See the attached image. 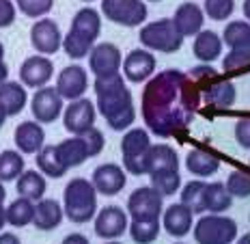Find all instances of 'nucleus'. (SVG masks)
I'll use <instances>...</instances> for the list:
<instances>
[{
  "instance_id": "1",
  "label": "nucleus",
  "mask_w": 250,
  "mask_h": 244,
  "mask_svg": "<svg viewBox=\"0 0 250 244\" xmlns=\"http://www.w3.org/2000/svg\"><path fill=\"white\" fill-rule=\"evenodd\" d=\"M201 104V89L188 71L164 69L147 80L140 100V112L149 134L170 138L192 123Z\"/></svg>"
},
{
  "instance_id": "2",
  "label": "nucleus",
  "mask_w": 250,
  "mask_h": 244,
  "mask_svg": "<svg viewBox=\"0 0 250 244\" xmlns=\"http://www.w3.org/2000/svg\"><path fill=\"white\" fill-rule=\"evenodd\" d=\"M95 91V108L114 132H125L136 121L134 95L127 89V82L121 74L102 76L93 82Z\"/></svg>"
},
{
  "instance_id": "3",
  "label": "nucleus",
  "mask_w": 250,
  "mask_h": 244,
  "mask_svg": "<svg viewBox=\"0 0 250 244\" xmlns=\"http://www.w3.org/2000/svg\"><path fill=\"white\" fill-rule=\"evenodd\" d=\"M102 35V13L93 7H82L76 11L67 35H62V48L65 54L74 61L86 59L93 45Z\"/></svg>"
},
{
  "instance_id": "4",
  "label": "nucleus",
  "mask_w": 250,
  "mask_h": 244,
  "mask_svg": "<svg viewBox=\"0 0 250 244\" xmlns=\"http://www.w3.org/2000/svg\"><path fill=\"white\" fill-rule=\"evenodd\" d=\"M62 212L65 219H69L76 225H84L93 221L97 214V190L93 188L91 179L74 177L62 190Z\"/></svg>"
},
{
  "instance_id": "5",
  "label": "nucleus",
  "mask_w": 250,
  "mask_h": 244,
  "mask_svg": "<svg viewBox=\"0 0 250 244\" xmlns=\"http://www.w3.org/2000/svg\"><path fill=\"white\" fill-rule=\"evenodd\" d=\"M138 41L145 50L162 52V54H175V52H179L181 45H184V37L177 33L170 18L145 22L138 30Z\"/></svg>"
},
{
  "instance_id": "6",
  "label": "nucleus",
  "mask_w": 250,
  "mask_h": 244,
  "mask_svg": "<svg viewBox=\"0 0 250 244\" xmlns=\"http://www.w3.org/2000/svg\"><path fill=\"white\" fill-rule=\"evenodd\" d=\"M237 222L225 214H203L192 227L196 244H233L237 240Z\"/></svg>"
},
{
  "instance_id": "7",
  "label": "nucleus",
  "mask_w": 250,
  "mask_h": 244,
  "mask_svg": "<svg viewBox=\"0 0 250 244\" xmlns=\"http://www.w3.org/2000/svg\"><path fill=\"white\" fill-rule=\"evenodd\" d=\"M151 134L147 128H129L125 130L121 138V158H123V171L129 175H145V158L151 147Z\"/></svg>"
},
{
  "instance_id": "8",
  "label": "nucleus",
  "mask_w": 250,
  "mask_h": 244,
  "mask_svg": "<svg viewBox=\"0 0 250 244\" xmlns=\"http://www.w3.org/2000/svg\"><path fill=\"white\" fill-rule=\"evenodd\" d=\"M100 13L123 28H138L149 15L145 0H102Z\"/></svg>"
},
{
  "instance_id": "9",
  "label": "nucleus",
  "mask_w": 250,
  "mask_h": 244,
  "mask_svg": "<svg viewBox=\"0 0 250 244\" xmlns=\"http://www.w3.org/2000/svg\"><path fill=\"white\" fill-rule=\"evenodd\" d=\"M127 216L129 221L138 222H153L162 219L164 212V197L153 190L151 186H140L127 197Z\"/></svg>"
},
{
  "instance_id": "10",
  "label": "nucleus",
  "mask_w": 250,
  "mask_h": 244,
  "mask_svg": "<svg viewBox=\"0 0 250 244\" xmlns=\"http://www.w3.org/2000/svg\"><path fill=\"white\" fill-rule=\"evenodd\" d=\"M61 117H62V128H65L71 136H84L88 130L95 128L97 108L91 100L80 97V100L65 104Z\"/></svg>"
},
{
  "instance_id": "11",
  "label": "nucleus",
  "mask_w": 250,
  "mask_h": 244,
  "mask_svg": "<svg viewBox=\"0 0 250 244\" xmlns=\"http://www.w3.org/2000/svg\"><path fill=\"white\" fill-rule=\"evenodd\" d=\"M129 216L121 205H106L102 210H97L95 219H93V229L95 236L102 240H119L121 236L127 233Z\"/></svg>"
},
{
  "instance_id": "12",
  "label": "nucleus",
  "mask_w": 250,
  "mask_h": 244,
  "mask_svg": "<svg viewBox=\"0 0 250 244\" xmlns=\"http://www.w3.org/2000/svg\"><path fill=\"white\" fill-rule=\"evenodd\" d=\"M62 108H65V100L50 85L37 89L35 95L30 97V112H33L35 121L41 123V126L59 121V117L62 115Z\"/></svg>"
},
{
  "instance_id": "13",
  "label": "nucleus",
  "mask_w": 250,
  "mask_h": 244,
  "mask_svg": "<svg viewBox=\"0 0 250 244\" xmlns=\"http://www.w3.org/2000/svg\"><path fill=\"white\" fill-rule=\"evenodd\" d=\"M155 67H158L155 54H151L145 48H136V50L127 52V56H123L121 76L125 78V82L140 85V82H147L155 74Z\"/></svg>"
},
{
  "instance_id": "14",
  "label": "nucleus",
  "mask_w": 250,
  "mask_h": 244,
  "mask_svg": "<svg viewBox=\"0 0 250 244\" xmlns=\"http://www.w3.org/2000/svg\"><path fill=\"white\" fill-rule=\"evenodd\" d=\"M121 63H123L121 50H119V45L110 44V41L95 44L93 50L88 52V69L93 71L95 78L121 74Z\"/></svg>"
},
{
  "instance_id": "15",
  "label": "nucleus",
  "mask_w": 250,
  "mask_h": 244,
  "mask_svg": "<svg viewBox=\"0 0 250 244\" xmlns=\"http://www.w3.org/2000/svg\"><path fill=\"white\" fill-rule=\"evenodd\" d=\"M30 45L37 54L50 56L62 48V33L59 24L50 18H41L30 26Z\"/></svg>"
},
{
  "instance_id": "16",
  "label": "nucleus",
  "mask_w": 250,
  "mask_h": 244,
  "mask_svg": "<svg viewBox=\"0 0 250 244\" xmlns=\"http://www.w3.org/2000/svg\"><path fill=\"white\" fill-rule=\"evenodd\" d=\"M52 76H54V63L50 56L43 54H33L22 61L20 65V82L26 89H41L48 87Z\"/></svg>"
},
{
  "instance_id": "17",
  "label": "nucleus",
  "mask_w": 250,
  "mask_h": 244,
  "mask_svg": "<svg viewBox=\"0 0 250 244\" xmlns=\"http://www.w3.org/2000/svg\"><path fill=\"white\" fill-rule=\"evenodd\" d=\"M54 89L65 102L80 100L88 91V71L82 65H67L56 78Z\"/></svg>"
},
{
  "instance_id": "18",
  "label": "nucleus",
  "mask_w": 250,
  "mask_h": 244,
  "mask_svg": "<svg viewBox=\"0 0 250 244\" xmlns=\"http://www.w3.org/2000/svg\"><path fill=\"white\" fill-rule=\"evenodd\" d=\"M91 184H93V188L97 190V195L114 197L125 188V184H127V173L123 171L121 164L104 162L93 171Z\"/></svg>"
},
{
  "instance_id": "19",
  "label": "nucleus",
  "mask_w": 250,
  "mask_h": 244,
  "mask_svg": "<svg viewBox=\"0 0 250 244\" xmlns=\"http://www.w3.org/2000/svg\"><path fill=\"white\" fill-rule=\"evenodd\" d=\"M160 221H162L160 225L164 227V231L173 238H186L188 233H192V227H194V214H192L190 207L184 205L181 201L164 207Z\"/></svg>"
},
{
  "instance_id": "20",
  "label": "nucleus",
  "mask_w": 250,
  "mask_h": 244,
  "mask_svg": "<svg viewBox=\"0 0 250 244\" xmlns=\"http://www.w3.org/2000/svg\"><path fill=\"white\" fill-rule=\"evenodd\" d=\"M13 141L15 147L22 155H35L41 152V147L45 145V130L41 123L33 121H22L18 123L13 132Z\"/></svg>"
},
{
  "instance_id": "21",
  "label": "nucleus",
  "mask_w": 250,
  "mask_h": 244,
  "mask_svg": "<svg viewBox=\"0 0 250 244\" xmlns=\"http://www.w3.org/2000/svg\"><path fill=\"white\" fill-rule=\"evenodd\" d=\"M173 24L177 28V33L181 37H194L203 30V24H205V13L196 2H181L179 7L175 9Z\"/></svg>"
},
{
  "instance_id": "22",
  "label": "nucleus",
  "mask_w": 250,
  "mask_h": 244,
  "mask_svg": "<svg viewBox=\"0 0 250 244\" xmlns=\"http://www.w3.org/2000/svg\"><path fill=\"white\" fill-rule=\"evenodd\" d=\"M201 93H205V102L216 108H231L237 97L235 85L227 76H220V74H216L207 85H203Z\"/></svg>"
},
{
  "instance_id": "23",
  "label": "nucleus",
  "mask_w": 250,
  "mask_h": 244,
  "mask_svg": "<svg viewBox=\"0 0 250 244\" xmlns=\"http://www.w3.org/2000/svg\"><path fill=\"white\" fill-rule=\"evenodd\" d=\"M158 171H179V155L173 145L155 143L149 147L147 158H145V175L158 173Z\"/></svg>"
},
{
  "instance_id": "24",
  "label": "nucleus",
  "mask_w": 250,
  "mask_h": 244,
  "mask_svg": "<svg viewBox=\"0 0 250 244\" xmlns=\"http://www.w3.org/2000/svg\"><path fill=\"white\" fill-rule=\"evenodd\" d=\"M186 169L190 171L192 175H196V179H207L218 173V169H220V158L213 152H209V149H203V147L190 149L186 155Z\"/></svg>"
},
{
  "instance_id": "25",
  "label": "nucleus",
  "mask_w": 250,
  "mask_h": 244,
  "mask_svg": "<svg viewBox=\"0 0 250 244\" xmlns=\"http://www.w3.org/2000/svg\"><path fill=\"white\" fill-rule=\"evenodd\" d=\"M65 212L62 205L56 199H41L35 203V214H33V225L39 231H54L56 227H61Z\"/></svg>"
},
{
  "instance_id": "26",
  "label": "nucleus",
  "mask_w": 250,
  "mask_h": 244,
  "mask_svg": "<svg viewBox=\"0 0 250 244\" xmlns=\"http://www.w3.org/2000/svg\"><path fill=\"white\" fill-rule=\"evenodd\" d=\"M28 104V91L22 82L7 80L0 85V106L7 117H18Z\"/></svg>"
},
{
  "instance_id": "27",
  "label": "nucleus",
  "mask_w": 250,
  "mask_h": 244,
  "mask_svg": "<svg viewBox=\"0 0 250 244\" xmlns=\"http://www.w3.org/2000/svg\"><path fill=\"white\" fill-rule=\"evenodd\" d=\"M56 147V154H59L61 162L65 164V169H76V167H82L91 155H88V147H86V141L84 136H69L65 141H61Z\"/></svg>"
},
{
  "instance_id": "28",
  "label": "nucleus",
  "mask_w": 250,
  "mask_h": 244,
  "mask_svg": "<svg viewBox=\"0 0 250 244\" xmlns=\"http://www.w3.org/2000/svg\"><path fill=\"white\" fill-rule=\"evenodd\" d=\"M222 37L213 30H201L199 35H194V44H192V52L201 63L209 65L213 61L220 59L222 54Z\"/></svg>"
},
{
  "instance_id": "29",
  "label": "nucleus",
  "mask_w": 250,
  "mask_h": 244,
  "mask_svg": "<svg viewBox=\"0 0 250 244\" xmlns=\"http://www.w3.org/2000/svg\"><path fill=\"white\" fill-rule=\"evenodd\" d=\"M233 197L229 195L225 181H207L205 190H203V207L205 214H225L231 210Z\"/></svg>"
},
{
  "instance_id": "30",
  "label": "nucleus",
  "mask_w": 250,
  "mask_h": 244,
  "mask_svg": "<svg viewBox=\"0 0 250 244\" xmlns=\"http://www.w3.org/2000/svg\"><path fill=\"white\" fill-rule=\"evenodd\" d=\"M15 188H18V197H24V199L37 203L45 197V190H48V179L35 169H24V173L15 179Z\"/></svg>"
},
{
  "instance_id": "31",
  "label": "nucleus",
  "mask_w": 250,
  "mask_h": 244,
  "mask_svg": "<svg viewBox=\"0 0 250 244\" xmlns=\"http://www.w3.org/2000/svg\"><path fill=\"white\" fill-rule=\"evenodd\" d=\"M222 44L229 45L231 52H250V22L233 20L222 30Z\"/></svg>"
},
{
  "instance_id": "32",
  "label": "nucleus",
  "mask_w": 250,
  "mask_h": 244,
  "mask_svg": "<svg viewBox=\"0 0 250 244\" xmlns=\"http://www.w3.org/2000/svg\"><path fill=\"white\" fill-rule=\"evenodd\" d=\"M35 160H37V171L43 175V177L61 179L62 175H67V169H65V164L61 162L54 145H43L41 152L35 154Z\"/></svg>"
},
{
  "instance_id": "33",
  "label": "nucleus",
  "mask_w": 250,
  "mask_h": 244,
  "mask_svg": "<svg viewBox=\"0 0 250 244\" xmlns=\"http://www.w3.org/2000/svg\"><path fill=\"white\" fill-rule=\"evenodd\" d=\"M33 214H35V203L24 197H18L11 203L4 207V216H7V225L11 227H28L33 225Z\"/></svg>"
},
{
  "instance_id": "34",
  "label": "nucleus",
  "mask_w": 250,
  "mask_h": 244,
  "mask_svg": "<svg viewBox=\"0 0 250 244\" xmlns=\"http://www.w3.org/2000/svg\"><path fill=\"white\" fill-rule=\"evenodd\" d=\"M24 169H26L24 155L18 149H4V152H0V181L2 184L15 181L24 173Z\"/></svg>"
},
{
  "instance_id": "35",
  "label": "nucleus",
  "mask_w": 250,
  "mask_h": 244,
  "mask_svg": "<svg viewBox=\"0 0 250 244\" xmlns=\"http://www.w3.org/2000/svg\"><path fill=\"white\" fill-rule=\"evenodd\" d=\"M151 181V188L158 190L162 197H173L179 193L181 188V175L179 171H158V173H151L149 175Z\"/></svg>"
},
{
  "instance_id": "36",
  "label": "nucleus",
  "mask_w": 250,
  "mask_h": 244,
  "mask_svg": "<svg viewBox=\"0 0 250 244\" xmlns=\"http://www.w3.org/2000/svg\"><path fill=\"white\" fill-rule=\"evenodd\" d=\"M205 179H192L184 184L181 188V203L188 205L192 210V214H205V207H203V190H205Z\"/></svg>"
},
{
  "instance_id": "37",
  "label": "nucleus",
  "mask_w": 250,
  "mask_h": 244,
  "mask_svg": "<svg viewBox=\"0 0 250 244\" xmlns=\"http://www.w3.org/2000/svg\"><path fill=\"white\" fill-rule=\"evenodd\" d=\"M160 231H162V225L160 221L153 222H138V221H129L127 225V233L136 244H151L158 240Z\"/></svg>"
},
{
  "instance_id": "38",
  "label": "nucleus",
  "mask_w": 250,
  "mask_h": 244,
  "mask_svg": "<svg viewBox=\"0 0 250 244\" xmlns=\"http://www.w3.org/2000/svg\"><path fill=\"white\" fill-rule=\"evenodd\" d=\"M13 2H15V9L30 20L45 18L54 9V0H13Z\"/></svg>"
},
{
  "instance_id": "39",
  "label": "nucleus",
  "mask_w": 250,
  "mask_h": 244,
  "mask_svg": "<svg viewBox=\"0 0 250 244\" xmlns=\"http://www.w3.org/2000/svg\"><path fill=\"white\" fill-rule=\"evenodd\" d=\"M225 186L233 199H248L250 197V175L244 171H231Z\"/></svg>"
},
{
  "instance_id": "40",
  "label": "nucleus",
  "mask_w": 250,
  "mask_h": 244,
  "mask_svg": "<svg viewBox=\"0 0 250 244\" xmlns=\"http://www.w3.org/2000/svg\"><path fill=\"white\" fill-rule=\"evenodd\" d=\"M235 11V0H205L203 13L211 18L213 22H225Z\"/></svg>"
},
{
  "instance_id": "41",
  "label": "nucleus",
  "mask_w": 250,
  "mask_h": 244,
  "mask_svg": "<svg viewBox=\"0 0 250 244\" xmlns=\"http://www.w3.org/2000/svg\"><path fill=\"white\" fill-rule=\"evenodd\" d=\"M246 69H250V52H231L222 59V71L225 76L233 74H244Z\"/></svg>"
},
{
  "instance_id": "42",
  "label": "nucleus",
  "mask_w": 250,
  "mask_h": 244,
  "mask_svg": "<svg viewBox=\"0 0 250 244\" xmlns=\"http://www.w3.org/2000/svg\"><path fill=\"white\" fill-rule=\"evenodd\" d=\"M84 141H86L88 155H91V158L100 155V154L104 152V147H106V136H104V132H102L100 128L88 130V132L84 134Z\"/></svg>"
},
{
  "instance_id": "43",
  "label": "nucleus",
  "mask_w": 250,
  "mask_h": 244,
  "mask_svg": "<svg viewBox=\"0 0 250 244\" xmlns=\"http://www.w3.org/2000/svg\"><path fill=\"white\" fill-rule=\"evenodd\" d=\"M235 141L242 149H250V117H242L233 128Z\"/></svg>"
},
{
  "instance_id": "44",
  "label": "nucleus",
  "mask_w": 250,
  "mask_h": 244,
  "mask_svg": "<svg viewBox=\"0 0 250 244\" xmlns=\"http://www.w3.org/2000/svg\"><path fill=\"white\" fill-rule=\"evenodd\" d=\"M15 15H18V9H15L13 0H0V28L13 26Z\"/></svg>"
},
{
  "instance_id": "45",
  "label": "nucleus",
  "mask_w": 250,
  "mask_h": 244,
  "mask_svg": "<svg viewBox=\"0 0 250 244\" xmlns=\"http://www.w3.org/2000/svg\"><path fill=\"white\" fill-rule=\"evenodd\" d=\"M61 244H91V242H88V238L82 236V233H69V236L62 238Z\"/></svg>"
},
{
  "instance_id": "46",
  "label": "nucleus",
  "mask_w": 250,
  "mask_h": 244,
  "mask_svg": "<svg viewBox=\"0 0 250 244\" xmlns=\"http://www.w3.org/2000/svg\"><path fill=\"white\" fill-rule=\"evenodd\" d=\"M0 244H22V240L11 231H0Z\"/></svg>"
},
{
  "instance_id": "47",
  "label": "nucleus",
  "mask_w": 250,
  "mask_h": 244,
  "mask_svg": "<svg viewBox=\"0 0 250 244\" xmlns=\"http://www.w3.org/2000/svg\"><path fill=\"white\" fill-rule=\"evenodd\" d=\"M7 80H9V65L4 63V61H0V85Z\"/></svg>"
},
{
  "instance_id": "48",
  "label": "nucleus",
  "mask_w": 250,
  "mask_h": 244,
  "mask_svg": "<svg viewBox=\"0 0 250 244\" xmlns=\"http://www.w3.org/2000/svg\"><path fill=\"white\" fill-rule=\"evenodd\" d=\"M7 227V216H4V205H0V231Z\"/></svg>"
},
{
  "instance_id": "49",
  "label": "nucleus",
  "mask_w": 250,
  "mask_h": 244,
  "mask_svg": "<svg viewBox=\"0 0 250 244\" xmlns=\"http://www.w3.org/2000/svg\"><path fill=\"white\" fill-rule=\"evenodd\" d=\"M242 11H244V15H246V20L250 22V0H244V4H242Z\"/></svg>"
},
{
  "instance_id": "50",
  "label": "nucleus",
  "mask_w": 250,
  "mask_h": 244,
  "mask_svg": "<svg viewBox=\"0 0 250 244\" xmlns=\"http://www.w3.org/2000/svg\"><path fill=\"white\" fill-rule=\"evenodd\" d=\"M4 199H7V188H4V184L0 181V205H4Z\"/></svg>"
},
{
  "instance_id": "51",
  "label": "nucleus",
  "mask_w": 250,
  "mask_h": 244,
  "mask_svg": "<svg viewBox=\"0 0 250 244\" xmlns=\"http://www.w3.org/2000/svg\"><path fill=\"white\" fill-rule=\"evenodd\" d=\"M235 244H250V231H248V233H244L242 238H237Z\"/></svg>"
},
{
  "instance_id": "52",
  "label": "nucleus",
  "mask_w": 250,
  "mask_h": 244,
  "mask_svg": "<svg viewBox=\"0 0 250 244\" xmlns=\"http://www.w3.org/2000/svg\"><path fill=\"white\" fill-rule=\"evenodd\" d=\"M7 119H9V117H7V112H4V111H2V106H0V130L4 128V123H7Z\"/></svg>"
},
{
  "instance_id": "53",
  "label": "nucleus",
  "mask_w": 250,
  "mask_h": 244,
  "mask_svg": "<svg viewBox=\"0 0 250 244\" xmlns=\"http://www.w3.org/2000/svg\"><path fill=\"white\" fill-rule=\"evenodd\" d=\"M0 61H4V45H2V41H0Z\"/></svg>"
},
{
  "instance_id": "54",
  "label": "nucleus",
  "mask_w": 250,
  "mask_h": 244,
  "mask_svg": "<svg viewBox=\"0 0 250 244\" xmlns=\"http://www.w3.org/2000/svg\"><path fill=\"white\" fill-rule=\"evenodd\" d=\"M106 244H121V242H119V240H108Z\"/></svg>"
},
{
  "instance_id": "55",
  "label": "nucleus",
  "mask_w": 250,
  "mask_h": 244,
  "mask_svg": "<svg viewBox=\"0 0 250 244\" xmlns=\"http://www.w3.org/2000/svg\"><path fill=\"white\" fill-rule=\"evenodd\" d=\"M145 2H162V0H145Z\"/></svg>"
},
{
  "instance_id": "56",
  "label": "nucleus",
  "mask_w": 250,
  "mask_h": 244,
  "mask_svg": "<svg viewBox=\"0 0 250 244\" xmlns=\"http://www.w3.org/2000/svg\"><path fill=\"white\" fill-rule=\"evenodd\" d=\"M82 2H95V0H82Z\"/></svg>"
},
{
  "instance_id": "57",
  "label": "nucleus",
  "mask_w": 250,
  "mask_h": 244,
  "mask_svg": "<svg viewBox=\"0 0 250 244\" xmlns=\"http://www.w3.org/2000/svg\"><path fill=\"white\" fill-rule=\"evenodd\" d=\"M177 244H184V242H177Z\"/></svg>"
}]
</instances>
